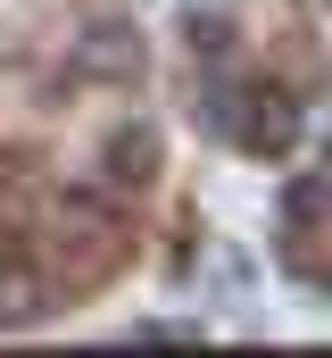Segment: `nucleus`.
<instances>
[{"label": "nucleus", "instance_id": "f257e3e1", "mask_svg": "<svg viewBox=\"0 0 332 358\" xmlns=\"http://www.w3.org/2000/svg\"><path fill=\"white\" fill-rule=\"evenodd\" d=\"M75 76H91V84H133V76H142V34L116 25V17H100L75 42Z\"/></svg>", "mask_w": 332, "mask_h": 358}, {"label": "nucleus", "instance_id": "f03ea898", "mask_svg": "<svg viewBox=\"0 0 332 358\" xmlns=\"http://www.w3.org/2000/svg\"><path fill=\"white\" fill-rule=\"evenodd\" d=\"M150 176H158V134H150V125H116V134L100 142V183H108V192H142Z\"/></svg>", "mask_w": 332, "mask_h": 358}, {"label": "nucleus", "instance_id": "7ed1b4c3", "mask_svg": "<svg viewBox=\"0 0 332 358\" xmlns=\"http://www.w3.org/2000/svg\"><path fill=\"white\" fill-rule=\"evenodd\" d=\"M42 308H50V283L25 259H0V325H33Z\"/></svg>", "mask_w": 332, "mask_h": 358}, {"label": "nucleus", "instance_id": "20e7f679", "mask_svg": "<svg viewBox=\"0 0 332 358\" xmlns=\"http://www.w3.org/2000/svg\"><path fill=\"white\" fill-rule=\"evenodd\" d=\"M183 34H191V59H225V50H233V17H225V8H191Z\"/></svg>", "mask_w": 332, "mask_h": 358}, {"label": "nucleus", "instance_id": "39448f33", "mask_svg": "<svg viewBox=\"0 0 332 358\" xmlns=\"http://www.w3.org/2000/svg\"><path fill=\"white\" fill-rule=\"evenodd\" d=\"M316 200H324V192H316V176L282 183V225H291V234H308V225H316Z\"/></svg>", "mask_w": 332, "mask_h": 358}, {"label": "nucleus", "instance_id": "423d86ee", "mask_svg": "<svg viewBox=\"0 0 332 358\" xmlns=\"http://www.w3.org/2000/svg\"><path fill=\"white\" fill-rule=\"evenodd\" d=\"M133 342H199V325H166V317H150V325H133Z\"/></svg>", "mask_w": 332, "mask_h": 358}]
</instances>
